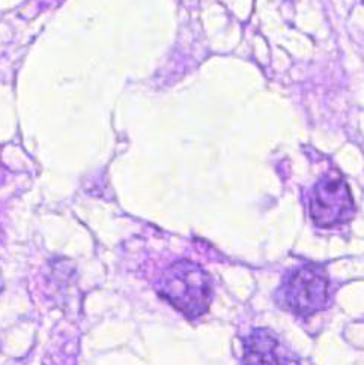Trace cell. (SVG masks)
Segmentation results:
<instances>
[{"mask_svg": "<svg viewBox=\"0 0 364 365\" xmlns=\"http://www.w3.org/2000/svg\"><path fill=\"white\" fill-rule=\"evenodd\" d=\"M309 207L312 221L320 229L340 226L355 214L351 190L339 172H330L316 182Z\"/></svg>", "mask_w": 364, "mask_h": 365, "instance_id": "cell-3", "label": "cell"}, {"mask_svg": "<svg viewBox=\"0 0 364 365\" xmlns=\"http://www.w3.org/2000/svg\"><path fill=\"white\" fill-rule=\"evenodd\" d=\"M330 279L319 264L307 263L292 269L277 290V302L297 317H310L325 310Z\"/></svg>", "mask_w": 364, "mask_h": 365, "instance_id": "cell-2", "label": "cell"}, {"mask_svg": "<svg viewBox=\"0 0 364 365\" xmlns=\"http://www.w3.org/2000/svg\"><path fill=\"white\" fill-rule=\"evenodd\" d=\"M243 365H300V361L275 332L256 328L243 339Z\"/></svg>", "mask_w": 364, "mask_h": 365, "instance_id": "cell-4", "label": "cell"}, {"mask_svg": "<svg viewBox=\"0 0 364 365\" xmlns=\"http://www.w3.org/2000/svg\"><path fill=\"white\" fill-rule=\"evenodd\" d=\"M363 2H364V0H363Z\"/></svg>", "mask_w": 364, "mask_h": 365, "instance_id": "cell-5", "label": "cell"}, {"mask_svg": "<svg viewBox=\"0 0 364 365\" xmlns=\"http://www.w3.org/2000/svg\"><path fill=\"white\" fill-rule=\"evenodd\" d=\"M158 293L186 317L198 319L213 301V279L198 263L179 260L163 274Z\"/></svg>", "mask_w": 364, "mask_h": 365, "instance_id": "cell-1", "label": "cell"}]
</instances>
